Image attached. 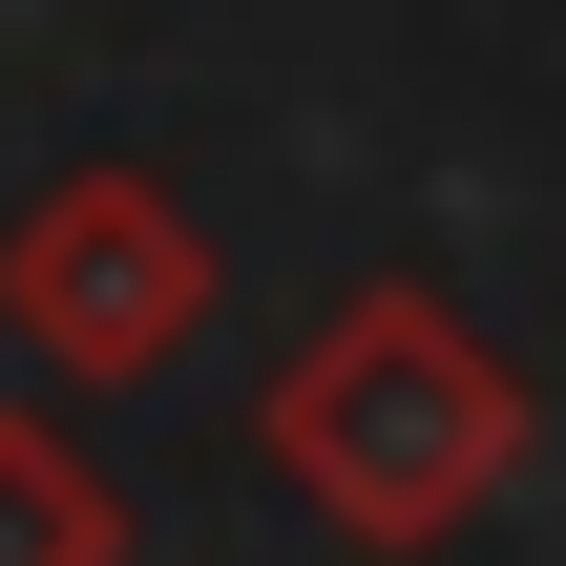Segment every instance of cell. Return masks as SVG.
<instances>
[{
    "label": "cell",
    "instance_id": "obj_1",
    "mask_svg": "<svg viewBox=\"0 0 566 566\" xmlns=\"http://www.w3.org/2000/svg\"><path fill=\"white\" fill-rule=\"evenodd\" d=\"M525 441H546L525 357H504L462 294H420V273H357V294L273 357V483H294L336 546H378V566L462 546V525L525 483Z\"/></svg>",
    "mask_w": 566,
    "mask_h": 566
},
{
    "label": "cell",
    "instance_id": "obj_2",
    "mask_svg": "<svg viewBox=\"0 0 566 566\" xmlns=\"http://www.w3.org/2000/svg\"><path fill=\"white\" fill-rule=\"evenodd\" d=\"M210 231H189V189L168 168H63V189H21V231H0V336H21V378H63V399H126V378H168L189 336H210Z\"/></svg>",
    "mask_w": 566,
    "mask_h": 566
},
{
    "label": "cell",
    "instance_id": "obj_3",
    "mask_svg": "<svg viewBox=\"0 0 566 566\" xmlns=\"http://www.w3.org/2000/svg\"><path fill=\"white\" fill-rule=\"evenodd\" d=\"M0 566H126V483L42 399H0Z\"/></svg>",
    "mask_w": 566,
    "mask_h": 566
}]
</instances>
